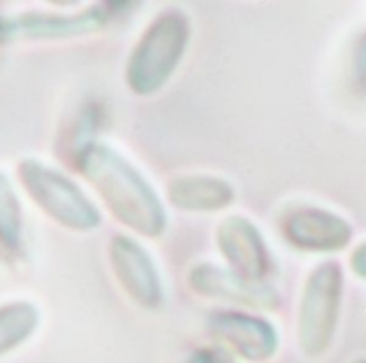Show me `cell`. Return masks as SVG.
<instances>
[{
    "label": "cell",
    "mask_w": 366,
    "mask_h": 363,
    "mask_svg": "<svg viewBox=\"0 0 366 363\" xmlns=\"http://www.w3.org/2000/svg\"><path fill=\"white\" fill-rule=\"evenodd\" d=\"M189 289L212 302H227L247 310L274 312L283 306V295L272 282H249L227 267L214 263H197L187 274Z\"/></svg>",
    "instance_id": "obj_9"
},
{
    "label": "cell",
    "mask_w": 366,
    "mask_h": 363,
    "mask_svg": "<svg viewBox=\"0 0 366 363\" xmlns=\"http://www.w3.org/2000/svg\"><path fill=\"white\" fill-rule=\"evenodd\" d=\"M206 329L221 349L249 363L270 362L281 347L277 327L268 319L244 310H212L206 319Z\"/></svg>",
    "instance_id": "obj_5"
},
{
    "label": "cell",
    "mask_w": 366,
    "mask_h": 363,
    "mask_svg": "<svg viewBox=\"0 0 366 363\" xmlns=\"http://www.w3.org/2000/svg\"><path fill=\"white\" fill-rule=\"evenodd\" d=\"M17 180L34 205L62 229L88 233L101 227L103 214L99 205L66 173L54 169L39 158H21L17 163Z\"/></svg>",
    "instance_id": "obj_3"
},
{
    "label": "cell",
    "mask_w": 366,
    "mask_h": 363,
    "mask_svg": "<svg viewBox=\"0 0 366 363\" xmlns=\"http://www.w3.org/2000/svg\"><path fill=\"white\" fill-rule=\"evenodd\" d=\"M26 220L17 190L6 173L0 171V259L15 263L24 257Z\"/></svg>",
    "instance_id": "obj_11"
},
{
    "label": "cell",
    "mask_w": 366,
    "mask_h": 363,
    "mask_svg": "<svg viewBox=\"0 0 366 363\" xmlns=\"http://www.w3.org/2000/svg\"><path fill=\"white\" fill-rule=\"evenodd\" d=\"M165 197L172 208L191 214H214L236 203V188L229 180L206 173L178 175L169 180Z\"/></svg>",
    "instance_id": "obj_10"
},
{
    "label": "cell",
    "mask_w": 366,
    "mask_h": 363,
    "mask_svg": "<svg viewBox=\"0 0 366 363\" xmlns=\"http://www.w3.org/2000/svg\"><path fill=\"white\" fill-rule=\"evenodd\" d=\"M41 312L32 302L17 300L0 306V357L17 351L39 329Z\"/></svg>",
    "instance_id": "obj_12"
},
{
    "label": "cell",
    "mask_w": 366,
    "mask_h": 363,
    "mask_svg": "<svg viewBox=\"0 0 366 363\" xmlns=\"http://www.w3.org/2000/svg\"><path fill=\"white\" fill-rule=\"evenodd\" d=\"M214 244L219 255L225 259L227 270L249 282H270V278L277 274V265L264 233L247 216H225L217 225Z\"/></svg>",
    "instance_id": "obj_6"
},
{
    "label": "cell",
    "mask_w": 366,
    "mask_h": 363,
    "mask_svg": "<svg viewBox=\"0 0 366 363\" xmlns=\"http://www.w3.org/2000/svg\"><path fill=\"white\" fill-rule=\"evenodd\" d=\"M71 160L122 227L148 240L165 233L167 212L159 193L118 150L90 139L73 150Z\"/></svg>",
    "instance_id": "obj_1"
},
{
    "label": "cell",
    "mask_w": 366,
    "mask_h": 363,
    "mask_svg": "<svg viewBox=\"0 0 366 363\" xmlns=\"http://www.w3.org/2000/svg\"><path fill=\"white\" fill-rule=\"evenodd\" d=\"M352 73H354V81L366 90V32L358 36V41L354 43V51H352Z\"/></svg>",
    "instance_id": "obj_13"
},
{
    "label": "cell",
    "mask_w": 366,
    "mask_h": 363,
    "mask_svg": "<svg viewBox=\"0 0 366 363\" xmlns=\"http://www.w3.org/2000/svg\"><path fill=\"white\" fill-rule=\"evenodd\" d=\"M352 363H366V357H360V359H356V362Z\"/></svg>",
    "instance_id": "obj_16"
},
{
    "label": "cell",
    "mask_w": 366,
    "mask_h": 363,
    "mask_svg": "<svg viewBox=\"0 0 366 363\" xmlns=\"http://www.w3.org/2000/svg\"><path fill=\"white\" fill-rule=\"evenodd\" d=\"M279 231L294 250L307 255H337L354 240V227L347 218L315 205L287 210L279 220Z\"/></svg>",
    "instance_id": "obj_8"
},
{
    "label": "cell",
    "mask_w": 366,
    "mask_h": 363,
    "mask_svg": "<svg viewBox=\"0 0 366 363\" xmlns=\"http://www.w3.org/2000/svg\"><path fill=\"white\" fill-rule=\"evenodd\" d=\"M345 295V272L339 261H322L305 280L298 304V344L311 357H324L337 336Z\"/></svg>",
    "instance_id": "obj_4"
},
{
    "label": "cell",
    "mask_w": 366,
    "mask_h": 363,
    "mask_svg": "<svg viewBox=\"0 0 366 363\" xmlns=\"http://www.w3.org/2000/svg\"><path fill=\"white\" fill-rule=\"evenodd\" d=\"M184 363H236L232 353H227L225 349L221 347H202V349H195Z\"/></svg>",
    "instance_id": "obj_14"
},
{
    "label": "cell",
    "mask_w": 366,
    "mask_h": 363,
    "mask_svg": "<svg viewBox=\"0 0 366 363\" xmlns=\"http://www.w3.org/2000/svg\"><path fill=\"white\" fill-rule=\"evenodd\" d=\"M107 257L127 297L144 310H159L165 304V287L152 255L131 235L116 233L107 244Z\"/></svg>",
    "instance_id": "obj_7"
},
{
    "label": "cell",
    "mask_w": 366,
    "mask_h": 363,
    "mask_svg": "<svg viewBox=\"0 0 366 363\" xmlns=\"http://www.w3.org/2000/svg\"><path fill=\"white\" fill-rule=\"evenodd\" d=\"M350 270L356 278L366 282V242L358 244L350 255Z\"/></svg>",
    "instance_id": "obj_15"
},
{
    "label": "cell",
    "mask_w": 366,
    "mask_h": 363,
    "mask_svg": "<svg viewBox=\"0 0 366 363\" xmlns=\"http://www.w3.org/2000/svg\"><path fill=\"white\" fill-rule=\"evenodd\" d=\"M191 41V19L182 9L161 11L133 45L124 81L135 96L161 92L178 71Z\"/></svg>",
    "instance_id": "obj_2"
}]
</instances>
